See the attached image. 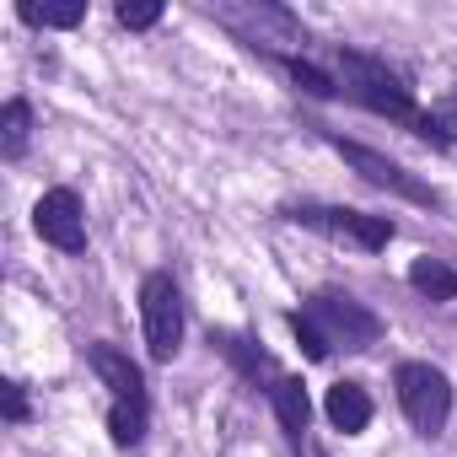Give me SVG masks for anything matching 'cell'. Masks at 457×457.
Instances as JSON below:
<instances>
[{
	"mask_svg": "<svg viewBox=\"0 0 457 457\" xmlns=\"http://www.w3.org/2000/svg\"><path fill=\"white\" fill-rule=\"evenodd\" d=\"M334 71H339V92L350 103H361L366 113L377 119H393V124H409L420 119V103H414V87L403 71H393L387 60L377 54H361V49H339L334 54Z\"/></svg>",
	"mask_w": 457,
	"mask_h": 457,
	"instance_id": "cell-1",
	"label": "cell"
},
{
	"mask_svg": "<svg viewBox=\"0 0 457 457\" xmlns=\"http://www.w3.org/2000/svg\"><path fill=\"white\" fill-rule=\"evenodd\" d=\"M296 312L323 334L328 350H345V355H361V350H371L382 339V318L366 302L345 296V291H312Z\"/></svg>",
	"mask_w": 457,
	"mask_h": 457,
	"instance_id": "cell-2",
	"label": "cell"
},
{
	"mask_svg": "<svg viewBox=\"0 0 457 457\" xmlns=\"http://www.w3.org/2000/svg\"><path fill=\"white\" fill-rule=\"evenodd\" d=\"M280 215L291 226H307V232H318V237L350 243L361 253H382L393 243V232H398L387 215H366V210H350V204H286Z\"/></svg>",
	"mask_w": 457,
	"mask_h": 457,
	"instance_id": "cell-3",
	"label": "cell"
},
{
	"mask_svg": "<svg viewBox=\"0 0 457 457\" xmlns=\"http://www.w3.org/2000/svg\"><path fill=\"white\" fill-rule=\"evenodd\" d=\"M393 387H398V403L409 414V425L420 436H441L446 420H452V377L430 361H403L393 371Z\"/></svg>",
	"mask_w": 457,
	"mask_h": 457,
	"instance_id": "cell-4",
	"label": "cell"
},
{
	"mask_svg": "<svg viewBox=\"0 0 457 457\" xmlns=\"http://www.w3.org/2000/svg\"><path fill=\"white\" fill-rule=\"evenodd\" d=\"M140 323H145V350L151 361H172L183 350V291L172 270H151L140 280Z\"/></svg>",
	"mask_w": 457,
	"mask_h": 457,
	"instance_id": "cell-5",
	"label": "cell"
},
{
	"mask_svg": "<svg viewBox=\"0 0 457 457\" xmlns=\"http://www.w3.org/2000/svg\"><path fill=\"white\" fill-rule=\"evenodd\" d=\"M323 140H328L371 188H387V194H398V199H409V204H425V210L441 204V194H436L430 183H420L403 162H393V156H382V151H371V145H361V140H345V135H334V129H323Z\"/></svg>",
	"mask_w": 457,
	"mask_h": 457,
	"instance_id": "cell-6",
	"label": "cell"
},
{
	"mask_svg": "<svg viewBox=\"0 0 457 457\" xmlns=\"http://www.w3.org/2000/svg\"><path fill=\"white\" fill-rule=\"evenodd\" d=\"M33 232L60 253H87V210L76 188H49L33 204Z\"/></svg>",
	"mask_w": 457,
	"mask_h": 457,
	"instance_id": "cell-7",
	"label": "cell"
},
{
	"mask_svg": "<svg viewBox=\"0 0 457 457\" xmlns=\"http://www.w3.org/2000/svg\"><path fill=\"white\" fill-rule=\"evenodd\" d=\"M87 366L103 377V387L113 393V403H124V409H151V398H145V371H140L119 345H108V339L87 345Z\"/></svg>",
	"mask_w": 457,
	"mask_h": 457,
	"instance_id": "cell-8",
	"label": "cell"
},
{
	"mask_svg": "<svg viewBox=\"0 0 457 457\" xmlns=\"http://www.w3.org/2000/svg\"><path fill=\"white\" fill-rule=\"evenodd\" d=\"M270 403H275V420H280L286 441L302 446V441H307V425H312V398H307L302 377H280V382L270 387Z\"/></svg>",
	"mask_w": 457,
	"mask_h": 457,
	"instance_id": "cell-9",
	"label": "cell"
},
{
	"mask_svg": "<svg viewBox=\"0 0 457 457\" xmlns=\"http://www.w3.org/2000/svg\"><path fill=\"white\" fill-rule=\"evenodd\" d=\"M323 414H328V425H334V430L361 436V430L371 425V393H366L361 382H334V387H328V398H323Z\"/></svg>",
	"mask_w": 457,
	"mask_h": 457,
	"instance_id": "cell-10",
	"label": "cell"
},
{
	"mask_svg": "<svg viewBox=\"0 0 457 457\" xmlns=\"http://www.w3.org/2000/svg\"><path fill=\"white\" fill-rule=\"evenodd\" d=\"M210 345H220V355L232 361V366H237V371H243L248 382H259V377L280 382V377H275V361H270V355H264V350H259L253 339H243V334H215Z\"/></svg>",
	"mask_w": 457,
	"mask_h": 457,
	"instance_id": "cell-11",
	"label": "cell"
},
{
	"mask_svg": "<svg viewBox=\"0 0 457 457\" xmlns=\"http://www.w3.org/2000/svg\"><path fill=\"white\" fill-rule=\"evenodd\" d=\"M28 140H33V108H28V97H12L6 108H0V156L22 162Z\"/></svg>",
	"mask_w": 457,
	"mask_h": 457,
	"instance_id": "cell-12",
	"label": "cell"
},
{
	"mask_svg": "<svg viewBox=\"0 0 457 457\" xmlns=\"http://www.w3.org/2000/svg\"><path fill=\"white\" fill-rule=\"evenodd\" d=\"M409 286H414L425 302H457V270L441 264V259H414V264H409Z\"/></svg>",
	"mask_w": 457,
	"mask_h": 457,
	"instance_id": "cell-13",
	"label": "cell"
},
{
	"mask_svg": "<svg viewBox=\"0 0 457 457\" xmlns=\"http://www.w3.org/2000/svg\"><path fill=\"white\" fill-rule=\"evenodd\" d=\"M17 17L28 22V28H81L87 22V0H65V6H44V0H22L17 6Z\"/></svg>",
	"mask_w": 457,
	"mask_h": 457,
	"instance_id": "cell-14",
	"label": "cell"
},
{
	"mask_svg": "<svg viewBox=\"0 0 457 457\" xmlns=\"http://www.w3.org/2000/svg\"><path fill=\"white\" fill-rule=\"evenodd\" d=\"M270 60H275V65H280L302 92H312V97H323V103H328V97H339V76L318 71L312 60H302V54H270Z\"/></svg>",
	"mask_w": 457,
	"mask_h": 457,
	"instance_id": "cell-15",
	"label": "cell"
},
{
	"mask_svg": "<svg viewBox=\"0 0 457 457\" xmlns=\"http://www.w3.org/2000/svg\"><path fill=\"white\" fill-rule=\"evenodd\" d=\"M113 17H119V28H129V33H145V28L162 22V0H140V6H129V0H124Z\"/></svg>",
	"mask_w": 457,
	"mask_h": 457,
	"instance_id": "cell-16",
	"label": "cell"
},
{
	"mask_svg": "<svg viewBox=\"0 0 457 457\" xmlns=\"http://www.w3.org/2000/svg\"><path fill=\"white\" fill-rule=\"evenodd\" d=\"M291 334H296V345H302V355H307V361H328V355H334V350L323 345V334H318L302 312H291Z\"/></svg>",
	"mask_w": 457,
	"mask_h": 457,
	"instance_id": "cell-17",
	"label": "cell"
},
{
	"mask_svg": "<svg viewBox=\"0 0 457 457\" xmlns=\"http://www.w3.org/2000/svg\"><path fill=\"white\" fill-rule=\"evenodd\" d=\"M0 398H6V420L12 425H28V393H22V382H0Z\"/></svg>",
	"mask_w": 457,
	"mask_h": 457,
	"instance_id": "cell-18",
	"label": "cell"
}]
</instances>
